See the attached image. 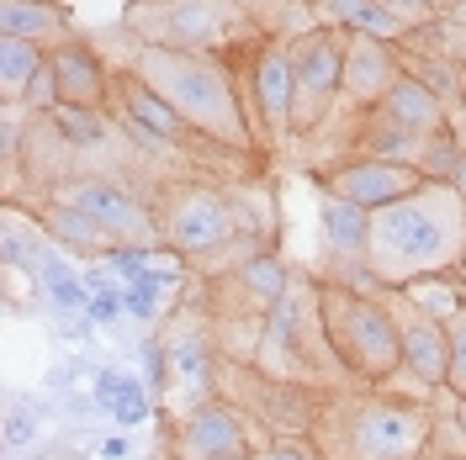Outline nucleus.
<instances>
[{"label": "nucleus", "mask_w": 466, "mask_h": 460, "mask_svg": "<svg viewBox=\"0 0 466 460\" xmlns=\"http://www.w3.org/2000/svg\"><path fill=\"white\" fill-rule=\"evenodd\" d=\"M466 255V196L451 180H430L419 196L381 206L371 217L366 265L387 286H413L424 275H451Z\"/></svg>", "instance_id": "nucleus-1"}, {"label": "nucleus", "mask_w": 466, "mask_h": 460, "mask_svg": "<svg viewBox=\"0 0 466 460\" xmlns=\"http://www.w3.org/2000/svg\"><path fill=\"white\" fill-rule=\"evenodd\" d=\"M148 90H159L175 112L191 122V133H202L207 144L249 154L260 122L244 106V90L233 80V69L223 64V54H191V48H154L144 43L133 64H127Z\"/></svg>", "instance_id": "nucleus-2"}, {"label": "nucleus", "mask_w": 466, "mask_h": 460, "mask_svg": "<svg viewBox=\"0 0 466 460\" xmlns=\"http://www.w3.org/2000/svg\"><path fill=\"white\" fill-rule=\"evenodd\" d=\"M435 413L419 397H387V392H350L319 403L313 439H323V460H430Z\"/></svg>", "instance_id": "nucleus-3"}, {"label": "nucleus", "mask_w": 466, "mask_h": 460, "mask_svg": "<svg viewBox=\"0 0 466 460\" xmlns=\"http://www.w3.org/2000/svg\"><path fill=\"white\" fill-rule=\"evenodd\" d=\"M319 317L323 345L334 349L350 381L387 386L403 371V323L381 296H366L355 286H319Z\"/></svg>", "instance_id": "nucleus-4"}, {"label": "nucleus", "mask_w": 466, "mask_h": 460, "mask_svg": "<svg viewBox=\"0 0 466 460\" xmlns=\"http://www.w3.org/2000/svg\"><path fill=\"white\" fill-rule=\"evenodd\" d=\"M238 22V0H133L122 27L138 37V48H191V54H223Z\"/></svg>", "instance_id": "nucleus-5"}, {"label": "nucleus", "mask_w": 466, "mask_h": 460, "mask_svg": "<svg viewBox=\"0 0 466 460\" xmlns=\"http://www.w3.org/2000/svg\"><path fill=\"white\" fill-rule=\"evenodd\" d=\"M159 233H165V249L180 259H218L223 249L238 244L233 196L218 191L212 180L165 185V196H159Z\"/></svg>", "instance_id": "nucleus-6"}, {"label": "nucleus", "mask_w": 466, "mask_h": 460, "mask_svg": "<svg viewBox=\"0 0 466 460\" xmlns=\"http://www.w3.org/2000/svg\"><path fill=\"white\" fill-rule=\"evenodd\" d=\"M345 54L350 32L339 27H313L291 37V64H297V133L319 127L329 106L345 95Z\"/></svg>", "instance_id": "nucleus-7"}, {"label": "nucleus", "mask_w": 466, "mask_h": 460, "mask_svg": "<svg viewBox=\"0 0 466 460\" xmlns=\"http://www.w3.org/2000/svg\"><path fill=\"white\" fill-rule=\"evenodd\" d=\"M58 191H64V202H75L80 212H90L101 228L112 233V244H127V249H159V244H165L159 212H148L122 180H106V175H69Z\"/></svg>", "instance_id": "nucleus-8"}, {"label": "nucleus", "mask_w": 466, "mask_h": 460, "mask_svg": "<svg viewBox=\"0 0 466 460\" xmlns=\"http://www.w3.org/2000/svg\"><path fill=\"white\" fill-rule=\"evenodd\" d=\"M319 328V286L297 291L291 286L270 313H265V334H260V355L255 371L270 381H308V334Z\"/></svg>", "instance_id": "nucleus-9"}, {"label": "nucleus", "mask_w": 466, "mask_h": 460, "mask_svg": "<svg viewBox=\"0 0 466 460\" xmlns=\"http://www.w3.org/2000/svg\"><path fill=\"white\" fill-rule=\"evenodd\" d=\"M430 180L419 165H403V159H371V154H360V159H350L339 170L323 175V191L329 196H345V202L366 206V212H381V206H398L408 196H419Z\"/></svg>", "instance_id": "nucleus-10"}, {"label": "nucleus", "mask_w": 466, "mask_h": 460, "mask_svg": "<svg viewBox=\"0 0 466 460\" xmlns=\"http://www.w3.org/2000/svg\"><path fill=\"white\" fill-rule=\"evenodd\" d=\"M249 101H255V122L270 138L297 133V64H291V43H260L255 48Z\"/></svg>", "instance_id": "nucleus-11"}, {"label": "nucleus", "mask_w": 466, "mask_h": 460, "mask_svg": "<svg viewBox=\"0 0 466 460\" xmlns=\"http://www.w3.org/2000/svg\"><path fill=\"white\" fill-rule=\"evenodd\" d=\"M175 455L186 460H228L249 455V429L228 403H197L175 424Z\"/></svg>", "instance_id": "nucleus-12"}, {"label": "nucleus", "mask_w": 466, "mask_h": 460, "mask_svg": "<svg viewBox=\"0 0 466 460\" xmlns=\"http://www.w3.org/2000/svg\"><path fill=\"white\" fill-rule=\"evenodd\" d=\"M403 323V375L419 392H445L451 381V334L445 323L419 307H392Z\"/></svg>", "instance_id": "nucleus-13"}, {"label": "nucleus", "mask_w": 466, "mask_h": 460, "mask_svg": "<svg viewBox=\"0 0 466 460\" xmlns=\"http://www.w3.org/2000/svg\"><path fill=\"white\" fill-rule=\"evenodd\" d=\"M403 80V54L398 43H381V37H350L345 54V101H355L360 112H371L387 101V90Z\"/></svg>", "instance_id": "nucleus-14"}, {"label": "nucleus", "mask_w": 466, "mask_h": 460, "mask_svg": "<svg viewBox=\"0 0 466 460\" xmlns=\"http://www.w3.org/2000/svg\"><path fill=\"white\" fill-rule=\"evenodd\" d=\"M54 80H58V95H64V106H80V112H106V101H112V75H106V64L101 54L80 43V37H69V43H58L54 54Z\"/></svg>", "instance_id": "nucleus-15"}, {"label": "nucleus", "mask_w": 466, "mask_h": 460, "mask_svg": "<svg viewBox=\"0 0 466 460\" xmlns=\"http://www.w3.org/2000/svg\"><path fill=\"white\" fill-rule=\"evenodd\" d=\"M112 95L122 101V116H127L138 133L159 138V144H191V138H202V133H191V122L175 112L159 90H148L133 69H122V75L112 80Z\"/></svg>", "instance_id": "nucleus-16"}, {"label": "nucleus", "mask_w": 466, "mask_h": 460, "mask_svg": "<svg viewBox=\"0 0 466 460\" xmlns=\"http://www.w3.org/2000/svg\"><path fill=\"white\" fill-rule=\"evenodd\" d=\"M223 286L233 291V307H228V313H260L265 317L291 291V275H287V265L270 255V249H260V255L238 259V270H228V275H223Z\"/></svg>", "instance_id": "nucleus-17"}, {"label": "nucleus", "mask_w": 466, "mask_h": 460, "mask_svg": "<svg viewBox=\"0 0 466 460\" xmlns=\"http://www.w3.org/2000/svg\"><path fill=\"white\" fill-rule=\"evenodd\" d=\"M313 16H319V27H339L350 37H381V43H403L413 32L381 0H313Z\"/></svg>", "instance_id": "nucleus-18"}, {"label": "nucleus", "mask_w": 466, "mask_h": 460, "mask_svg": "<svg viewBox=\"0 0 466 460\" xmlns=\"http://www.w3.org/2000/svg\"><path fill=\"white\" fill-rule=\"evenodd\" d=\"M371 112H381L392 127H403V133H413V138H435V133H445V127H451L445 101H440L430 85H419L413 75H403L398 85L387 90V101H381V106H371Z\"/></svg>", "instance_id": "nucleus-19"}, {"label": "nucleus", "mask_w": 466, "mask_h": 460, "mask_svg": "<svg viewBox=\"0 0 466 460\" xmlns=\"http://www.w3.org/2000/svg\"><path fill=\"white\" fill-rule=\"evenodd\" d=\"M37 228L54 238L58 249H69V255H106L112 249V233L101 228L90 212H80L75 202H64V196H54V202H43V212H37Z\"/></svg>", "instance_id": "nucleus-20"}, {"label": "nucleus", "mask_w": 466, "mask_h": 460, "mask_svg": "<svg viewBox=\"0 0 466 460\" xmlns=\"http://www.w3.org/2000/svg\"><path fill=\"white\" fill-rule=\"evenodd\" d=\"M0 37H27V43H43L54 54L75 32H69L54 0H0Z\"/></svg>", "instance_id": "nucleus-21"}, {"label": "nucleus", "mask_w": 466, "mask_h": 460, "mask_svg": "<svg viewBox=\"0 0 466 460\" xmlns=\"http://www.w3.org/2000/svg\"><path fill=\"white\" fill-rule=\"evenodd\" d=\"M371 217H377V212L345 202V196H329V191H323V202H319L323 244L345 259H366V249H371Z\"/></svg>", "instance_id": "nucleus-22"}, {"label": "nucleus", "mask_w": 466, "mask_h": 460, "mask_svg": "<svg viewBox=\"0 0 466 460\" xmlns=\"http://www.w3.org/2000/svg\"><path fill=\"white\" fill-rule=\"evenodd\" d=\"M43 64H48V48L43 43L0 37V95H5V106H22V95H27V85L37 80Z\"/></svg>", "instance_id": "nucleus-23"}, {"label": "nucleus", "mask_w": 466, "mask_h": 460, "mask_svg": "<svg viewBox=\"0 0 466 460\" xmlns=\"http://www.w3.org/2000/svg\"><path fill=\"white\" fill-rule=\"evenodd\" d=\"M48 122L69 144H101V133H106V112H80V106H58Z\"/></svg>", "instance_id": "nucleus-24"}, {"label": "nucleus", "mask_w": 466, "mask_h": 460, "mask_svg": "<svg viewBox=\"0 0 466 460\" xmlns=\"http://www.w3.org/2000/svg\"><path fill=\"white\" fill-rule=\"evenodd\" d=\"M456 165H461V144H456V133L445 127V133H435V138L424 144L419 170H424V180H451V175H456Z\"/></svg>", "instance_id": "nucleus-25"}, {"label": "nucleus", "mask_w": 466, "mask_h": 460, "mask_svg": "<svg viewBox=\"0 0 466 460\" xmlns=\"http://www.w3.org/2000/svg\"><path fill=\"white\" fill-rule=\"evenodd\" d=\"M165 345H170L175 365H180L186 375L202 381V375L212 371V339H207V334H180V339H165Z\"/></svg>", "instance_id": "nucleus-26"}, {"label": "nucleus", "mask_w": 466, "mask_h": 460, "mask_svg": "<svg viewBox=\"0 0 466 460\" xmlns=\"http://www.w3.org/2000/svg\"><path fill=\"white\" fill-rule=\"evenodd\" d=\"M430 460H466V429L456 424V413H435V429H430Z\"/></svg>", "instance_id": "nucleus-27"}, {"label": "nucleus", "mask_w": 466, "mask_h": 460, "mask_svg": "<svg viewBox=\"0 0 466 460\" xmlns=\"http://www.w3.org/2000/svg\"><path fill=\"white\" fill-rule=\"evenodd\" d=\"M22 106H27L32 116H54L58 106H64V95H58V80H54V64H43V69H37V80L27 85Z\"/></svg>", "instance_id": "nucleus-28"}, {"label": "nucleus", "mask_w": 466, "mask_h": 460, "mask_svg": "<svg viewBox=\"0 0 466 460\" xmlns=\"http://www.w3.org/2000/svg\"><path fill=\"white\" fill-rule=\"evenodd\" d=\"M445 334H451V381H445V392L461 397L466 392V307L445 323Z\"/></svg>", "instance_id": "nucleus-29"}, {"label": "nucleus", "mask_w": 466, "mask_h": 460, "mask_svg": "<svg viewBox=\"0 0 466 460\" xmlns=\"http://www.w3.org/2000/svg\"><path fill=\"white\" fill-rule=\"evenodd\" d=\"M144 360H148V392H165V386H170V375H175L170 345H165V339H148V345H144Z\"/></svg>", "instance_id": "nucleus-30"}, {"label": "nucleus", "mask_w": 466, "mask_h": 460, "mask_svg": "<svg viewBox=\"0 0 466 460\" xmlns=\"http://www.w3.org/2000/svg\"><path fill=\"white\" fill-rule=\"evenodd\" d=\"M249 460H313V450H308L302 439H291V434H276L270 445L249 450Z\"/></svg>", "instance_id": "nucleus-31"}, {"label": "nucleus", "mask_w": 466, "mask_h": 460, "mask_svg": "<svg viewBox=\"0 0 466 460\" xmlns=\"http://www.w3.org/2000/svg\"><path fill=\"white\" fill-rule=\"evenodd\" d=\"M387 11H398L408 27H424V22H440V0H381Z\"/></svg>", "instance_id": "nucleus-32"}, {"label": "nucleus", "mask_w": 466, "mask_h": 460, "mask_svg": "<svg viewBox=\"0 0 466 460\" xmlns=\"http://www.w3.org/2000/svg\"><path fill=\"white\" fill-rule=\"evenodd\" d=\"M112 413H116V424L127 429V424H138L148 413V403H144V392L133 386V381H122V392H116V403H112Z\"/></svg>", "instance_id": "nucleus-33"}, {"label": "nucleus", "mask_w": 466, "mask_h": 460, "mask_svg": "<svg viewBox=\"0 0 466 460\" xmlns=\"http://www.w3.org/2000/svg\"><path fill=\"white\" fill-rule=\"evenodd\" d=\"M116 307H122V296H112V291H101L96 302H90V317H101V323H112Z\"/></svg>", "instance_id": "nucleus-34"}, {"label": "nucleus", "mask_w": 466, "mask_h": 460, "mask_svg": "<svg viewBox=\"0 0 466 460\" xmlns=\"http://www.w3.org/2000/svg\"><path fill=\"white\" fill-rule=\"evenodd\" d=\"M101 455H106V460H122V455H127V439H122V434H112V439L101 445Z\"/></svg>", "instance_id": "nucleus-35"}, {"label": "nucleus", "mask_w": 466, "mask_h": 460, "mask_svg": "<svg viewBox=\"0 0 466 460\" xmlns=\"http://www.w3.org/2000/svg\"><path fill=\"white\" fill-rule=\"evenodd\" d=\"M451 58H456V64H461V69H466V27L456 32V43H451Z\"/></svg>", "instance_id": "nucleus-36"}, {"label": "nucleus", "mask_w": 466, "mask_h": 460, "mask_svg": "<svg viewBox=\"0 0 466 460\" xmlns=\"http://www.w3.org/2000/svg\"><path fill=\"white\" fill-rule=\"evenodd\" d=\"M451 185L466 196V148H461V165H456V175H451Z\"/></svg>", "instance_id": "nucleus-37"}, {"label": "nucleus", "mask_w": 466, "mask_h": 460, "mask_svg": "<svg viewBox=\"0 0 466 460\" xmlns=\"http://www.w3.org/2000/svg\"><path fill=\"white\" fill-rule=\"evenodd\" d=\"M451 413H456V424L466 429V392H461V397H451Z\"/></svg>", "instance_id": "nucleus-38"}, {"label": "nucleus", "mask_w": 466, "mask_h": 460, "mask_svg": "<svg viewBox=\"0 0 466 460\" xmlns=\"http://www.w3.org/2000/svg\"><path fill=\"white\" fill-rule=\"evenodd\" d=\"M451 275H456V281H461V286H466V255H461V265H456V270H451Z\"/></svg>", "instance_id": "nucleus-39"}, {"label": "nucleus", "mask_w": 466, "mask_h": 460, "mask_svg": "<svg viewBox=\"0 0 466 460\" xmlns=\"http://www.w3.org/2000/svg\"><path fill=\"white\" fill-rule=\"evenodd\" d=\"M291 5H313V0H291Z\"/></svg>", "instance_id": "nucleus-40"}, {"label": "nucleus", "mask_w": 466, "mask_h": 460, "mask_svg": "<svg viewBox=\"0 0 466 460\" xmlns=\"http://www.w3.org/2000/svg\"><path fill=\"white\" fill-rule=\"evenodd\" d=\"M228 460H249V455H228Z\"/></svg>", "instance_id": "nucleus-41"}, {"label": "nucleus", "mask_w": 466, "mask_h": 460, "mask_svg": "<svg viewBox=\"0 0 466 460\" xmlns=\"http://www.w3.org/2000/svg\"><path fill=\"white\" fill-rule=\"evenodd\" d=\"M461 27H466V11H461Z\"/></svg>", "instance_id": "nucleus-42"}, {"label": "nucleus", "mask_w": 466, "mask_h": 460, "mask_svg": "<svg viewBox=\"0 0 466 460\" xmlns=\"http://www.w3.org/2000/svg\"><path fill=\"white\" fill-rule=\"evenodd\" d=\"M175 460H186V455H175Z\"/></svg>", "instance_id": "nucleus-43"}]
</instances>
